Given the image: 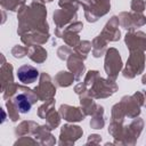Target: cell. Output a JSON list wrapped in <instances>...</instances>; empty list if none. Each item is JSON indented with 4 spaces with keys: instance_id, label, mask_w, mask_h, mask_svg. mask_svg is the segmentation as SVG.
<instances>
[{
    "instance_id": "obj_1",
    "label": "cell",
    "mask_w": 146,
    "mask_h": 146,
    "mask_svg": "<svg viewBox=\"0 0 146 146\" xmlns=\"http://www.w3.org/2000/svg\"><path fill=\"white\" fill-rule=\"evenodd\" d=\"M17 78L23 83H33L39 78V71L30 65H24L18 68L17 71Z\"/></svg>"
},
{
    "instance_id": "obj_2",
    "label": "cell",
    "mask_w": 146,
    "mask_h": 146,
    "mask_svg": "<svg viewBox=\"0 0 146 146\" xmlns=\"http://www.w3.org/2000/svg\"><path fill=\"white\" fill-rule=\"evenodd\" d=\"M15 105L17 106V108L19 110V112L22 113H26L31 110V106H32V103L31 100L29 99V97L24 94H21L18 96H16L15 98Z\"/></svg>"
}]
</instances>
